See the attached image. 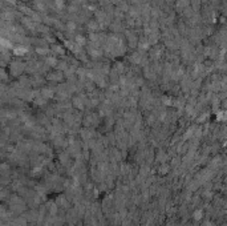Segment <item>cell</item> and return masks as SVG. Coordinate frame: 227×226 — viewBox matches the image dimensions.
<instances>
[{"instance_id": "cell-4", "label": "cell", "mask_w": 227, "mask_h": 226, "mask_svg": "<svg viewBox=\"0 0 227 226\" xmlns=\"http://www.w3.org/2000/svg\"><path fill=\"white\" fill-rule=\"evenodd\" d=\"M41 95H43L45 98H49V97H53L55 92H52L51 88H43V90H41Z\"/></svg>"}, {"instance_id": "cell-5", "label": "cell", "mask_w": 227, "mask_h": 226, "mask_svg": "<svg viewBox=\"0 0 227 226\" xmlns=\"http://www.w3.org/2000/svg\"><path fill=\"white\" fill-rule=\"evenodd\" d=\"M76 27H77V25H76L75 21H69V23L67 24V31L72 33V32H75V31H76Z\"/></svg>"}, {"instance_id": "cell-3", "label": "cell", "mask_w": 227, "mask_h": 226, "mask_svg": "<svg viewBox=\"0 0 227 226\" xmlns=\"http://www.w3.org/2000/svg\"><path fill=\"white\" fill-rule=\"evenodd\" d=\"M73 40H75V43H76V44H77V45H80L81 48H83L84 45L86 44V40H85V37H84V36H81V35H77V36H76V37H75V39H73Z\"/></svg>"}, {"instance_id": "cell-6", "label": "cell", "mask_w": 227, "mask_h": 226, "mask_svg": "<svg viewBox=\"0 0 227 226\" xmlns=\"http://www.w3.org/2000/svg\"><path fill=\"white\" fill-rule=\"evenodd\" d=\"M52 52L56 53V55H64V49L61 47H59V45H53L52 47Z\"/></svg>"}, {"instance_id": "cell-7", "label": "cell", "mask_w": 227, "mask_h": 226, "mask_svg": "<svg viewBox=\"0 0 227 226\" xmlns=\"http://www.w3.org/2000/svg\"><path fill=\"white\" fill-rule=\"evenodd\" d=\"M203 217V212H202V210H197V212H195L194 213V220H200V218H202Z\"/></svg>"}, {"instance_id": "cell-2", "label": "cell", "mask_w": 227, "mask_h": 226, "mask_svg": "<svg viewBox=\"0 0 227 226\" xmlns=\"http://www.w3.org/2000/svg\"><path fill=\"white\" fill-rule=\"evenodd\" d=\"M47 79L53 80V81H61L64 79V73H62V71H53L47 76Z\"/></svg>"}, {"instance_id": "cell-1", "label": "cell", "mask_w": 227, "mask_h": 226, "mask_svg": "<svg viewBox=\"0 0 227 226\" xmlns=\"http://www.w3.org/2000/svg\"><path fill=\"white\" fill-rule=\"evenodd\" d=\"M9 69H11L9 72H11L14 76H19V74L25 69V65L22 63V61H12V63L9 64Z\"/></svg>"}]
</instances>
